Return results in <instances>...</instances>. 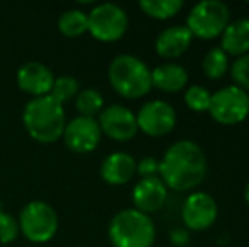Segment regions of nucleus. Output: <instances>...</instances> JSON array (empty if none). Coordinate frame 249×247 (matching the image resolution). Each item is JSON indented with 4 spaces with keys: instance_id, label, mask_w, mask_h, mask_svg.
<instances>
[{
    "instance_id": "nucleus-18",
    "label": "nucleus",
    "mask_w": 249,
    "mask_h": 247,
    "mask_svg": "<svg viewBox=\"0 0 249 247\" xmlns=\"http://www.w3.org/2000/svg\"><path fill=\"white\" fill-rule=\"evenodd\" d=\"M220 36H222L220 49L226 54L244 56L249 53V19L246 17L229 22Z\"/></svg>"
},
{
    "instance_id": "nucleus-22",
    "label": "nucleus",
    "mask_w": 249,
    "mask_h": 247,
    "mask_svg": "<svg viewBox=\"0 0 249 247\" xmlns=\"http://www.w3.org/2000/svg\"><path fill=\"white\" fill-rule=\"evenodd\" d=\"M76 109H78L82 117H95L104 110V99H102L100 92L93 88H87L78 93L76 97Z\"/></svg>"
},
{
    "instance_id": "nucleus-3",
    "label": "nucleus",
    "mask_w": 249,
    "mask_h": 247,
    "mask_svg": "<svg viewBox=\"0 0 249 247\" xmlns=\"http://www.w3.org/2000/svg\"><path fill=\"white\" fill-rule=\"evenodd\" d=\"M108 237L114 247H153L156 227L146 214L127 208L114 215L108 225Z\"/></svg>"
},
{
    "instance_id": "nucleus-14",
    "label": "nucleus",
    "mask_w": 249,
    "mask_h": 247,
    "mask_svg": "<svg viewBox=\"0 0 249 247\" xmlns=\"http://www.w3.org/2000/svg\"><path fill=\"white\" fill-rule=\"evenodd\" d=\"M168 197V188L161 181V178H141V181L132 190V201H134L136 210L142 214L160 210L164 205Z\"/></svg>"
},
{
    "instance_id": "nucleus-20",
    "label": "nucleus",
    "mask_w": 249,
    "mask_h": 247,
    "mask_svg": "<svg viewBox=\"0 0 249 247\" xmlns=\"http://www.w3.org/2000/svg\"><path fill=\"white\" fill-rule=\"evenodd\" d=\"M58 29L66 37H78L89 31V16L82 10H66L58 19Z\"/></svg>"
},
{
    "instance_id": "nucleus-26",
    "label": "nucleus",
    "mask_w": 249,
    "mask_h": 247,
    "mask_svg": "<svg viewBox=\"0 0 249 247\" xmlns=\"http://www.w3.org/2000/svg\"><path fill=\"white\" fill-rule=\"evenodd\" d=\"M17 234H19V224L12 215L0 212V242L2 244H10L16 241Z\"/></svg>"
},
{
    "instance_id": "nucleus-1",
    "label": "nucleus",
    "mask_w": 249,
    "mask_h": 247,
    "mask_svg": "<svg viewBox=\"0 0 249 247\" xmlns=\"http://www.w3.org/2000/svg\"><path fill=\"white\" fill-rule=\"evenodd\" d=\"M207 176V158L194 141H178L166 149L160 161V178L175 191L197 188Z\"/></svg>"
},
{
    "instance_id": "nucleus-24",
    "label": "nucleus",
    "mask_w": 249,
    "mask_h": 247,
    "mask_svg": "<svg viewBox=\"0 0 249 247\" xmlns=\"http://www.w3.org/2000/svg\"><path fill=\"white\" fill-rule=\"evenodd\" d=\"M78 93V82H76L73 76H59L54 80L53 83V88L50 92V95L56 102H59L63 105L65 102H68L70 99Z\"/></svg>"
},
{
    "instance_id": "nucleus-16",
    "label": "nucleus",
    "mask_w": 249,
    "mask_h": 247,
    "mask_svg": "<svg viewBox=\"0 0 249 247\" xmlns=\"http://www.w3.org/2000/svg\"><path fill=\"white\" fill-rule=\"evenodd\" d=\"M100 175L108 185H124L136 175V159L127 152H114L104 159Z\"/></svg>"
},
{
    "instance_id": "nucleus-8",
    "label": "nucleus",
    "mask_w": 249,
    "mask_h": 247,
    "mask_svg": "<svg viewBox=\"0 0 249 247\" xmlns=\"http://www.w3.org/2000/svg\"><path fill=\"white\" fill-rule=\"evenodd\" d=\"M127 14L115 3H100L89 14V31L95 39L114 43L127 29Z\"/></svg>"
},
{
    "instance_id": "nucleus-7",
    "label": "nucleus",
    "mask_w": 249,
    "mask_h": 247,
    "mask_svg": "<svg viewBox=\"0 0 249 247\" xmlns=\"http://www.w3.org/2000/svg\"><path fill=\"white\" fill-rule=\"evenodd\" d=\"M209 112L215 122L236 125L249 115V95L236 85L224 86L212 93Z\"/></svg>"
},
{
    "instance_id": "nucleus-2",
    "label": "nucleus",
    "mask_w": 249,
    "mask_h": 247,
    "mask_svg": "<svg viewBox=\"0 0 249 247\" xmlns=\"http://www.w3.org/2000/svg\"><path fill=\"white\" fill-rule=\"evenodd\" d=\"M24 127L33 139L44 144L63 137L66 127V117L63 105L51 95L33 99L24 109Z\"/></svg>"
},
{
    "instance_id": "nucleus-23",
    "label": "nucleus",
    "mask_w": 249,
    "mask_h": 247,
    "mask_svg": "<svg viewBox=\"0 0 249 247\" xmlns=\"http://www.w3.org/2000/svg\"><path fill=\"white\" fill-rule=\"evenodd\" d=\"M212 93L200 85H192L185 92V103L194 112H209Z\"/></svg>"
},
{
    "instance_id": "nucleus-28",
    "label": "nucleus",
    "mask_w": 249,
    "mask_h": 247,
    "mask_svg": "<svg viewBox=\"0 0 249 247\" xmlns=\"http://www.w3.org/2000/svg\"><path fill=\"white\" fill-rule=\"evenodd\" d=\"M170 239H171V242H173L175 246H187L188 232L185 231V229H175V231H171Z\"/></svg>"
},
{
    "instance_id": "nucleus-10",
    "label": "nucleus",
    "mask_w": 249,
    "mask_h": 247,
    "mask_svg": "<svg viewBox=\"0 0 249 247\" xmlns=\"http://www.w3.org/2000/svg\"><path fill=\"white\" fill-rule=\"evenodd\" d=\"M219 208L212 195L205 191H194L187 197L181 210L185 227L190 231H207L217 220Z\"/></svg>"
},
{
    "instance_id": "nucleus-4",
    "label": "nucleus",
    "mask_w": 249,
    "mask_h": 247,
    "mask_svg": "<svg viewBox=\"0 0 249 247\" xmlns=\"http://www.w3.org/2000/svg\"><path fill=\"white\" fill-rule=\"evenodd\" d=\"M108 80L112 88L124 99H139L153 88L151 69L132 54H121L110 63Z\"/></svg>"
},
{
    "instance_id": "nucleus-12",
    "label": "nucleus",
    "mask_w": 249,
    "mask_h": 247,
    "mask_svg": "<svg viewBox=\"0 0 249 247\" xmlns=\"http://www.w3.org/2000/svg\"><path fill=\"white\" fill-rule=\"evenodd\" d=\"M100 131L114 141H129L138 132L136 115L122 105H110L100 112Z\"/></svg>"
},
{
    "instance_id": "nucleus-13",
    "label": "nucleus",
    "mask_w": 249,
    "mask_h": 247,
    "mask_svg": "<svg viewBox=\"0 0 249 247\" xmlns=\"http://www.w3.org/2000/svg\"><path fill=\"white\" fill-rule=\"evenodd\" d=\"M53 83H54V76L43 63H26L17 71V85H19V88L22 92L29 93V95H34L36 99L37 97L50 95Z\"/></svg>"
},
{
    "instance_id": "nucleus-17",
    "label": "nucleus",
    "mask_w": 249,
    "mask_h": 247,
    "mask_svg": "<svg viewBox=\"0 0 249 247\" xmlns=\"http://www.w3.org/2000/svg\"><path fill=\"white\" fill-rule=\"evenodd\" d=\"M151 82L153 86L163 90V92L173 93L180 92L187 86L188 73L181 65L177 63H164L151 71Z\"/></svg>"
},
{
    "instance_id": "nucleus-19",
    "label": "nucleus",
    "mask_w": 249,
    "mask_h": 247,
    "mask_svg": "<svg viewBox=\"0 0 249 247\" xmlns=\"http://www.w3.org/2000/svg\"><path fill=\"white\" fill-rule=\"evenodd\" d=\"M139 7L146 16L164 20L175 17L183 9V0H141Z\"/></svg>"
},
{
    "instance_id": "nucleus-21",
    "label": "nucleus",
    "mask_w": 249,
    "mask_h": 247,
    "mask_svg": "<svg viewBox=\"0 0 249 247\" xmlns=\"http://www.w3.org/2000/svg\"><path fill=\"white\" fill-rule=\"evenodd\" d=\"M202 69L207 78L210 80H220L229 69V58L220 48H212L207 51L202 61Z\"/></svg>"
},
{
    "instance_id": "nucleus-29",
    "label": "nucleus",
    "mask_w": 249,
    "mask_h": 247,
    "mask_svg": "<svg viewBox=\"0 0 249 247\" xmlns=\"http://www.w3.org/2000/svg\"><path fill=\"white\" fill-rule=\"evenodd\" d=\"M244 200H246V203L249 205V183L246 185V188H244Z\"/></svg>"
},
{
    "instance_id": "nucleus-25",
    "label": "nucleus",
    "mask_w": 249,
    "mask_h": 247,
    "mask_svg": "<svg viewBox=\"0 0 249 247\" xmlns=\"http://www.w3.org/2000/svg\"><path fill=\"white\" fill-rule=\"evenodd\" d=\"M231 76H232V80L236 82V86H239L241 90L248 92L249 90V54L239 56L232 63Z\"/></svg>"
},
{
    "instance_id": "nucleus-5",
    "label": "nucleus",
    "mask_w": 249,
    "mask_h": 247,
    "mask_svg": "<svg viewBox=\"0 0 249 247\" xmlns=\"http://www.w3.org/2000/svg\"><path fill=\"white\" fill-rule=\"evenodd\" d=\"M229 7L220 0H203L192 7L187 17V29L194 37L213 39L220 36L229 24Z\"/></svg>"
},
{
    "instance_id": "nucleus-11",
    "label": "nucleus",
    "mask_w": 249,
    "mask_h": 247,
    "mask_svg": "<svg viewBox=\"0 0 249 247\" xmlns=\"http://www.w3.org/2000/svg\"><path fill=\"white\" fill-rule=\"evenodd\" d=\"M65 142L75 152H90L99 146L102 131L100 125L92 117H76L66 124L63 131Z\"/></svg>"
},
{
    "instance_id": "nucleus-6",
    "label": "nucleus",
    "mask_w": 249,
    "mask_h": 247,
    "mask_svg": "<svg viewBox=\"0 0 249 247\" xmlns=\"http://www.w3.org/2000/svg\"><path fill=\"white\" fill-rule=\"evenodd\" d=\"M19 231L31 242L43 244L54 237L58 231V215L51 205L44 201H31L19 215Z\"/></svg>"
},
{
    "instance_id": "nucleus-30",
    "label": "nucleus",
    "mask_w": 249,
    "mask_h": 247,
    "mask_svg": "<svg viewBox=\"0 0 249 247\" xmlns=\"http://www.w3.org/2000/svg\"><path fill=\"white\" fill-rule=\"evenodd\" d=\"M0 212H2V210H0Z\"/></svg>"
},
{
    "instance_id": "nucleus-15",
    "label": "nucleus",
    "mask_w": 249,
    "mask_h": 247,
    "mask_svg": "<svg viewBox=\"0 0 249 247\" xmlns=\"http://www.w3.org/2000/svg\"><path fill=\"white\" fill-rule=\"evenodd\" d=\"M192 33L187 29V26H171L161 31L160 36L156 37V53L163 58H178L190 48L192 44Z\"/></svg>"
},
{
    "instance_id": "nucleus-27",
    "label": "nucleus",
    "mask_w": 249,
    "mask_h": 247,
    "mask_svg": "<svg viewBox=\"0 0 249 247\" xmlns=\"http://www.w3.org/2000/svg\"><path fill=\"white\" fill-rule=\"evenodd\" d=\"M136 173L141 178H154L156 175H160V161L156 158L146 156L139 163H136Z\"/></svg>"
},
{
    "instance_id": "nucleus-9",
    "label": "nucleus",
    "mask_w": 249,
    "mask_h": 247,
    "mask_svg": "<svg viewBox=\"0 0 249 247\" xmlns=\"http://www.w3.org/2000/svg\"><path fill=\"white\" fill-rule=\"evenodd\" d=\"M138 129L151 137H163L170 134L177 124V112L164 100H151L144 103L136 115Z\"/></svg>"
}]
</instances>
